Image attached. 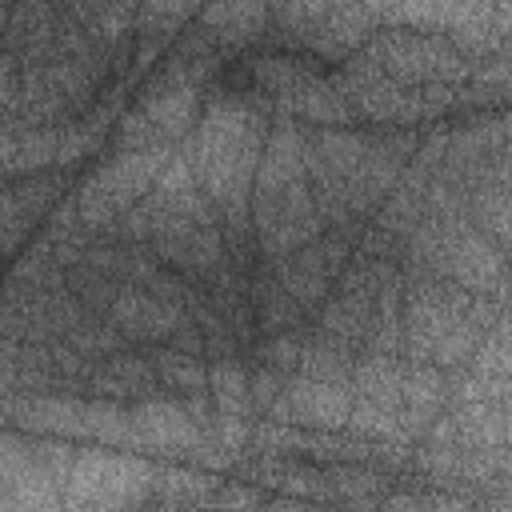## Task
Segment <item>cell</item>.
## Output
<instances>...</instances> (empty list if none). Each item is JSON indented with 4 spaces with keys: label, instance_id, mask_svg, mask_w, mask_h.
Returning <instances> with one entry per match:
<instances>
[{
    "label": "cell",
    "instance_id": "cell-14",
    "mask_svg": "<svg viewBox=\"0 0 512 512\" xmlns=\"http://www.w3.org/2000/svg\"><path fill=\"white\" fill-rule=\"evenodd\" d=\"M0 112L16 116L20 112V56L16 52H0Z\"/></svg>",
    "mask_w": 512,
    "mask_h": 512
},
{
    "label": "cell",
    "instance_id": "cell-7",
    "mask_svg": "<svg viewBox=\"0 0 512 512\" xmlns=\"http://www.w3.org/2000/svg\"><path fill=\"white\" fill-rule=\"evenodd\" d=\"M152 128L160 132V140L168 148H176L200 120L204 108V88H176V84H144V96L136 104Z\"/></svg>",
    "mask_w": 512,
    "mask_h": 512
},
{
    "label": "cell",
    "instance_id": "cell-8",
    "mask_svg": "<svg viewBox=\"0 0 512 512\" xmlns=\"http://www.w3.org/2000/svg\"><path fill=\"white\" fill-rule=\"evenodd\" d=\"M144 356H148L164 396H180V400L208 396V360L204 356H188L172 344H148Z\"/></svg>",
    "mask_w": 512,
    "mask_h": 512
},
{
    "label": "cell",
    "instance_id": "cell-4",
    "mask_svg": "<svg viewBox=\"0 0 512 512\" xmlns=\"http://www.w3.org/2000/svg\"><path fill=\"white\" fill-rule=\"evenodd\" d=\"M104 320L132 344V348H148V344H168L176 328H184L192 316L176 304H164L160 296L136 288V284H120Z\"/></svg>",
    "mask_w": 512,
    "mask_h": 512
},
{
    "label": "cell",
    "instance_id": "cell-15",
    "mask_svg": "<svg viewBox=\"0 0 512 512\" xmlns=\"http://www.w3.org/2000/svg\"><path fill=\"white\" fill-rule=\"evenodd\" d=\"M28 232H32V220H24L20 212L16 216H4L0 220V256H12L16 248H24Z\"/></svg>",
    "mask_w": 512,
    "mask_h": 512
},
{
    "label": "cell",
    "instance_id": "cell-9",
    "mask_svg": "<svg viewBox=\"0 0 512 512\" xmlns=\"http://www.w3.org/2000/svg\"><path fill=\"white\" fill-rule=\"evenodd\" d=\"M400 372H404V356H380V352H360L352 360L348 372V388L360 400H372L380 408H396L400 404Z\"/></svg>",
    "mask_w": 512,
    "mask_h": 512
},
{
    "label": "cell",
    "instance_id": "cell-12",
    "mask_svg": "<svg viewBox=\"0 0 512 512\" xmlns=\"http://www.w3.org/2000/svg\"><path fill=\"white\" fill-rule=\"evenodd\" d=\"M160 144H164L160 132L152 128V120L140 108L116 116V124H112V152H144V148H160Z\"/></svg>",
    "mask_w": 512,
    "mask_h": 512
},
{
    "label": "cell",
    "instance_id": "cell-16",
    "mask_svg": "<svg viewBox=\"0 0 512 512\" xmlns=\"http://www.w3.org/2000/svg\"><path fill=\"white\" fill-rule=\"evenodd\" d=\"M184 4H188V12H192V8H200V4H204V0H184Z\"/></svg>",
    "mask_w": 512,
    "mask_h": 512
},
{
    "label": "cell",
    "instance_id": "cell-10",
    "mask_svg": "<svg viewBox=\"0 0 512 512\" xmlns=\"http://www.w3.org/2000/svg\"><path fill=\"white\" fill-rule=\"evenodd\" d=\"M208 400L220 416H252L248 408V360L224 356L208 360Z\"/></svg>",
    "mask_w": 512,
    "mask_h": 512
},
{
    "label": "cell",
    "instance_id": "cell-5",
    "mask_svg": "<svg viewBox=\"0 0 512 512\" xmlns=\"http://www.w3.org/2000/svg\"><path fill=\"white\" fill-rule=\"evenodd\" d=\"M376 28H380V16H376L368 4H360V0H340V4H332V8L324 12V20L300 40V48H304L308 56H320V60L340 64V60H348L356 48H364Z\"/></svg>",
    "mask_w": 512,
    "mask_h": 512
},
{
    "label": "cell",
    "instance_id": "cell-6",
    "mask_svg": "<svg viewBox=\"0 0 512 512\" xmlns=\"http://www.w3.org/2000/svg\"><path fill=\"white\" fill-rule=\"evenodd\" d=\"M172 148L160 144V148H144V152H112V160H104L88 180L124 212L128 204L144 200L156 184V176L164 172Z\"/></svg>",
    "mask_w": 512,
    "mask_h": 512
},
{
    "label": "cell",
    "instance_id": "cell-2",
    "mask_svg": "<svg viewBox=\"0 0 512 512\" xmlns=\"http://www.w3.org/2000/svg\"><path fill=\"white\" fill-rule=\"evenodd\" d=\"M352 388L336 380H308V376H288L280 400L264 412L272 424H296V428H324V432H344L348 408H352Z\"/></svg>",
    "mask_w": 512,
    "mask_h": 512
},
{
    "label": "cell",
    "instance_id": "cell-3",
    "mask_svg": "<svg viewBox=\"0 0 512 512\" xmlns=\"http://www.w3.org/2000/svg\"><path fill=\"white\" fill-rule=\"evenodd\" d=\"M128 416H132V444H140L148 452H160L164 460H188L192 448L204 436L196 428V420L188 416L180 396L136 400V404H128Z\"/></svg>",
    "mask_w": 512,
    "mask_h": 512
},
{
    "label": "cell",
    "instance_id": "cell-11",
    "mask_svg": "<svg viewBox=\"0 0 512 512\" xmlns=\"http://www.w3.org/2000/svg\"><path fill=\"white\" fill-rule=\"evenodd\" d=\"M60 192H64V184L56 180V176H48V172H32V176H20V180H12V196H16V212L24 216V220H40V216H48L52 212V204L60 200Z\"/></svg>",
    "mask_w": 512,
    "mask_h": 512
},
{
    "label": "cell",
    "instance_id": "cell-13",
    "mask_svg": "<svg viewBox=\"0 0 512 512\" xmlns=\"http://www.w3.org/2000/svg\"><path fill=\"white\" fill-rule=\"evenodd\" d=\"M284 384H288V376H284V372H276V368H268V364H252V360H248V408H252V412H260V416H264V412L280 400Z\"/></svg>",
    "mask_w": 512,
    "mask_h": 512
},
{
    "label": "cell",
    "instance_id": "cell-1",
    "mask_svg": "<svg viewBox=\"0 0 512 512\" xmlns=\"http://www.w3.org/2000/svg\"><path fill=\"white\" fill-rule=\"evenodd\" d=\"M160 464L132 456V452H108V448H84L72 456L68 480L60 500L72 508H120V504H144L156 488Z\"/></svg>",
    "mask_w": 512,
    "mask_h": 512
}]
</instances>
